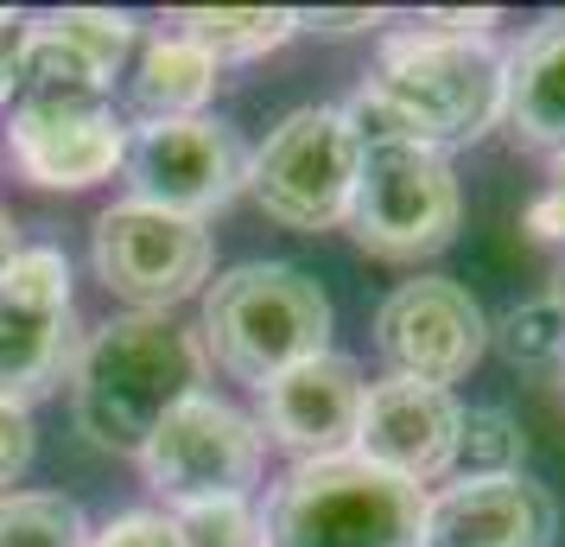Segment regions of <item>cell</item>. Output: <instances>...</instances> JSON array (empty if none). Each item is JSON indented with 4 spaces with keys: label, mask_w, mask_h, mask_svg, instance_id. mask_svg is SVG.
Instances as JSON below:
<instances>
[{
    "label": "cell",
    "mask_w": 565,
    "mask_h": 547,
    "mask_svg": "<svg viewBox=\"0 0 565 547\" xmlns=\"http://www.w3.org/2000/svg\"><path fill=\"white\" fill-rule=\"evenodd\" d=\"M426 491L375 471L369 459L292 465L260 509V547H419Z\"/></svg>",
    "instance_id": "277c9868"
},
{
    "label": "cell",
    "mask_w": 565,
    "mask_h": 547,
    "mask_svg": "<svg viewBox=\"0 0 565 547\" xmlns=\"http://www.w3.org/2000/svg\"><path fill=\"white\" fill-rule=\"evenodd\" d=\"M13 108H64V115H89L108 108V77L96 64H83L64 39L45 27H26L20 64H13Z\"/></svg>",
    "instance_id": "ac0fdd59"
},
{
    "label": "cell",
    "mask_w": 565,
    "mask_h": 547,
    "mask_svg": "<svg viewBox=\"0 0 565 547\" xmlns=\"http://www.w3.org/2000/svg\"><path fill=\"white\" fill-rule=\"evenodd\" d=\"M7 147L20 159V172L45 191H83V185L108 179L128 140L115 128V108H89V115H64V108H13L7 122Z\"/></svg>",
    "instance_id": "9a60e30c"
},
{
    "label": "cell",
    "mask_w": 565,
    "mask_h": 547,
    "mask_svg": "<svg viewBox=\"0 0 565 547\" xmlns=\"http://www.w3.org/2000/svg\"><path fill=\"white\" fill-rule=\"evenodd\" d=\"M77 389V427L103 452H134L159 433V420L179 408L184 395H198V350L179 325L153 313L108 318L96 338L71 364Z\"/></svg>",
    "instance_id": "6da1fadb"
},
{
    "label": "cell",
    "mask_w": 565,
    "mask_h": 547,
    "mask_svg": "<svg viewBox=\"0 0 565 547\" xmlns=\"http://www.w3.org/2000/svg\"><path fill=\"white\" fill-rule=\"evenodd\" d=\"M32 465V420L20 401H0V484H13Z\"/></svg>",
    "instance_id": "484cf974"
},
{
    "label": "cell",
    "mask_w": 565,
    "mask_h": 547,
    "mask_svg": "<svg viewBox=\"0 0 565 547\" xmlns=\"http://www.w3.org/2000/svg\"><path fill=\"white\" fill-rule=\"evenodd\" d=\"M89 547H179V535H172V522L166 516H147V509H134V516H115L96 535Z\"/></svg>",
    "instance_id": "d4e9b609"
},
{
    "label": "cell",
    "mask_w": 565,
    "mask_h": 547,
    "mask_svg": "<svg viewBox=\"0 0 565 547\" xmlns=\"http://www.w3.org/2000/svg\"><path fill=\"white\" fill-rule=\"evenodd\" d=\"M369 90L438 154L483 140L509 108V52L495 39H438L426 27H401L382 39V64Z\"/></svg>",
    "instance_id": "7a4b0ae2"
},
{
    "label": "cell",
    "mask_w": 565,
    "mask_h": 547,
    "mask_svg": "<svg viewBox=\"0 0 565 547\" xmlns=\"http://www.w3.org/2000/svg\"><path fill=\"white\" fill-rule=\"evenodd\" d=\"M362 364L356 357H311V364L286 369L280 382L260 389L255 427L260 440H274L280 452H292L299 465H318V459H343L356 452V420H362Z\"/></svg>",
    "instance_id": "4fadbf2b"
},
{
    "label": "cell",
    "mask_w": 565,
    "mask_h": 547,
    "mask_svg": "<svg viewBox=\"0 0 565 547\" xmlns=\"http://www.w3.org/2000/svg\"><path fill=\"white\" fill-rule=\"evenodd\" d=\"M96 274L108 293H121L134 306H179L184 293H198V281L210 274V235L191 217L153 204H115L96 223Z\"/></svg>",
    "instance_id": "8fae6325"
},
{
    "label": "cell",
    "mask_w": 565,
    "mask_h": 547,
    "mask_svg": "<svg viewBox=\"0 0 565 547\" xmlns=\"http://www.w3.org/2000/svg\"><path fill=\"white\" fill-rule=\"evenodd\" d=\"M502 122L521 147L534 154H565V13L540 20L509 52V108Z\"/></svg>",
    "instance_id": "2e32d148"
},
{
    "label": "cell",
    "mask_w": 565,
    "mask_h": 547,
    "mask_svg": "<svg viewBox=\"0 0 565 547\" xmlns=\"http://www.w3.org/2000/svg\"><path fill=\"white\" fill-rule=\"evenodd\" d=\"M71 357V267L57 249H20L0 274V401H39Z\"/></svg>",
    "instance_id": "9c48e42d"
},
{
    "label": "cell",
    "mask_w": 565,
    "mask_h": 547,
    "mask_svg": "<svg viewBox=\"0 0 565 547\" xmlns=\"http://www.w3.org/2000/svg\"><path fill=\"white\" fill-rule=\"evenodd\" d=\"M172 535L179 547H260V516L248 496H216V503H179L172 509Z\"/></svg>",
    "instance_id": "cb8c5ba5"
},
{
    "label": "cell",
    "mask_w": 565,
    "mask_h": 547,
    "mask_svg": "<svg viewBox=\"0 0 565 547\" xmlns=\"http://www.w3.org/2000/svg\"><path fill=\"white\" fill-rule=\"evenodd\" d=\"M375 350H382L387 376H413V382L451 389L489 350V318L470 299V287L445 281V274H419V281H401L382 299Z\"/></svg>",
    "instance_id": "30bf717a"
},
{
    "label": "cell",
    "mask_w": 565,
    "mask_h": 547,
    "mask_svg": "<svg viewBox=\"0 0 565 547\" xmlns=\"http://www.w3.org/2000/svg\"><path fill=\"white\" fill-rule=\"evenodd\" d=\"M521 223H527V235H534V242L565 249V185H546L534 204H527V217H521Z\"/></svg>",
    "instance_id": "4316f807"
},
{
    "label": "cell",
    "mask_w": 565,
    "mask_h": 547,
    "mask_svg": "<svg viewBox=\"0 0 565 547\" xmlns=\"http://www.w3.org/2000/svg\"><path fill=\"white\" fill-rule=\"evenodd\" d=\"M179 32L210 64H242V57L286 45L299 32V13H286V7H191V13H179Z\"/></svg>",
    "instance_id": "d6986e66"
},
{
    "label": "cell",
    "mask_w": 565,
    "mask_h": 547,
    "mask_svg": "<svg viewBox=\"0 0 565 547\" xmlns=\"http://www.w3.org/2000/svg\"><path fill=\"white\" fill-rule=\"evenodd\" d=\"M356 166L362 154L343 128V115L331 103H311L292 108L280 128L260 140V154H248V191L280 230L318 235L350 217Z\"/></svg>",
    "instance_id": "8992f818"
},
{
    "label": "cell",
    "mask_w": 565,
    "mask_h": 547,
    "mask_svg": "<svg viewBox=\"0 0 565 547\" xmlns=\"http://www.w3.org/2000/svg\"><path fill=\"white\" fill-rule=\"evenodd\" d=\"M527 459V433L509 408H463L458 427V471L463 477H514Z\"/></svg>",
    "instance_id": "7402d4cb"
},
{
    "label": "cell",
    "mask_w": 565,
    "mask_h": 547,
    "mask_svg": "<svg viewBox=\"0 0 565 547\" xmlns=\"http://www.w3.org/2000/svg\"><path fill=\"white\" fill-rule=\"evenodd\" d=\"M489 344L509 357L514 369H534V376H559L565 369V306L553 293L521 299L489 325Z\"/></svg>",
    "instance_id": "ffe728a7"
},
{
    "label": "cell",
    "mask_w": 565,
    "mask_h": 547,
    "mask_svg": "<svg viewBox=\"0 0 565 547\" xmlns=\"http://www.w3.org/2000/svg\"><path fill=\"white\" fill-rule=\"evenodd\" d=\"M39 27L52 32V39H64L83 64H96L103 77H115V71H121V57H128V45H134V20H128V13H96V7L45 13Z\"/></svg>",
    "instance_id": "603a6c76"
},
{
    "label": "cell",
    "mask_w": 565,
    "mask_h": 547,
    "mask_svg": "<svg viewBox=\"0 0 565 547\" xmlns=\"http://www.w3.org/2000/svg\"><path fill=\"white\" fill-rule=\"evenodd\" d=\"M210 90H216V64L184 32H153L140 45V64H134V115H147V128L153 122H191L210 103Z\"/></svg>",
    "instance_id": "e0dca14e"
},
{
    "label": "cell",
    "mask_w": 565,
    "mask_h": 547,
    "mask_svg": "<svg viewBox=\"0 0 565 547\" xmlns=\"http://www.w3.org/2000/svg\"><path fill=\"white\" fill-rule=\"evenodd\" d=\"M267 459L260 427L242 408L216 395H184L159 433L140 445V471L172 509L179 503H216V496H248Z\"/></svg>",
    "instance_id": "52a82bcc"
},
{
    "label": "cell",
    "mask_w": 565,
    "mask_h": 547,
    "mask_svg": "<svg viewBox=\"0 0 565 547\" xmlns=\"http://www.w3.org/2000/svg\"><path fill=\"white\" fill-rule=\"evenodd\" d=\"M559 401H565V369H559Z\"/></svg>",
    "instance_id": "d6a6232c"
},
{
    "label": "cell",
    "mask_w": 565,
    "mask_h": 547,
    "mask_svg": "<svg viewBox=\"0 0 565 547\" xmlns=\"http://www.w3.org/2000/svg\"><path fill=\"white\" fill-rule=\"evenodd\" d=\"M204 344L216 369H230L248 389H267L286 369L331 350V299L306 267L242 261L204 293Z\"/></svg>",
    "instance_id": "3957f363"
},
{
    "label": "cell",
    "mask_w": 565,
    "mask_h": 547,
    "mask_svg": "<svg viewBox=\"0 0 565 547\" xmlns=\"http://www.w3.org/2000/svg\"><path fill=\"white\" fill-rule=\"evenodd\" d=\"M128 185L134 204L172 210V217H210L223 210L235 191H248V147L235 140V128L191 115V122H153L128 140Z\"/></svg>",
    "instance_id": "ba28073f"
},
{
    "label": "cell",
    "mask_w": 565,
    "mask_h": 547,
    "mask_svg": "<svg viewBox=\"0 0 565 547\" xmlns=\"http://www.w3.org/2000/svg\"><path fill=\"white\" fill-rule=\"evenodd\" d=\"M458 427H463V401L451 389L413 382V376H382L362 395L356 459L426 491L433 477L458 465Z\"/></svg>",
    "instance_id": "7c38bea8"
},
{
    "label": "cell",
    "mask_w": 565,
    "mask_h": 547,
    "mask_svg": "<svg viewBox=\"0 0 565 547\" xmlns=\"http://www.w3.org/2000/svg\"><path fill=\"white\" fill-rule=\"evenodd\" d=\"M553 185H565V154H559V159H553Z\"/></svg>",
    "instance_id": "4dcf8cb0"
},
{
    "label": "cell",
    "mask_w": 565,
    "mask_h": 547,
    "mask_svg": "<svg viewBox=\"0 0 565 547\" xmlns=\"http://www.w3.org/2000/svg\"><path fill=\"white\" fill-rule=\"evenodd\" d=\"M553 299H559V306H565V267H559V287H553Z\"/></svg>",
    "instance_id": "1f68e13d"
},
{
    "label": "cell",
    "mask_w": 565,
    "mask_h": 547,
    "mask_svg": "<svg viewBox=\"0 0 565 547\" xmlns=\"http://www.w3.org/2000/svg\"><path fill=\"white\" fill-rule=\"evenodd\" d=\"M20 45H26V20H20V13H0V103L13 96V64H20Z\"/></svg>",
    "instance_id": "83f0119b"
},
{
    "label": "cell",
    "mask_w": 565,
    "mask_h": 547,
    "mask_svg": "<svg viewBox=\"0 0 565 547\" xmlns=\"http://www.w3.org/2000/svg\"><path fill=\"white\" fill-rule=\"evenodd\" d=\"M559 503L527 471L514 477H458L426 496L419 547H553Z\"/></svg>",
    "instance_id": "5bb4252c"
},
{
    "label": "cell",
    "mask_w": 565,
    "mask_h": 547,
    "mask_svg": "<svg viewBox=\"0 0 565 547\" xmlns=\"http://www.w3.org/2000/svg\"><path fill=\"white\" fill-rule=\"evenodd\" d=\"M356 198H350V235L382 261H419L438 255L463 217L458 172L438 147L419 140H382V147H356Z\"/></svg>",
    "instance_id": "5b68a950"
},
{
    "label": "cell",
    "mask_w": 565,
    "mask_h": 547,
    "mask_svg": "<svg viewBox=\"0 0 565 547\" xmlns=\"http://www.w3.org/2000/svg\"><path fill=\"white\" fill-rule=\"evenodd\" d=\"M13 255H20V235H13V223H7V217H0V274L13 267Z\"/></svg>",
    "instance_id": "f546056e"
},
{
    "label": "cell",
    "mask_w": 565,
    "mask_h": 547,
    "mask_svg": "<svg viewBox=\"0 0 565 547\" xmlns=\"http://www.w3.org/2000/svg\"><path fill=\"white\" fill-rule=\"evenodd\" d=\"M0 547H89L83 509L57 491L0 496Z\"/></svg>",
    "instance_id": "44dd1931"
},
{
    "label": "cell",
    "mask_w": 565,
    "mask_h": 547,
    "mask_svg": "<svg viewBox=\"0 0 565 547\" xmlns=\"http://www.w3.org/2000/svg\"><path fill=\"white\" fill-rule=\"evenodd\" d=\"M382 27V13H299V32H362Z\"/></svg>",
    "instance_id": "f1b7e54d"
}]
</instances>
